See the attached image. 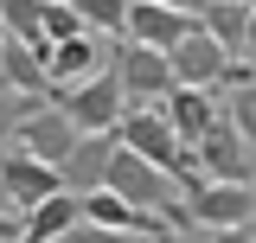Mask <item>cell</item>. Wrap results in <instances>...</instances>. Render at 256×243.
<instances>
[{
    "label": "cell",
    "mask_w": 256,
    "mask_h": 243,
    "mask_svg": "<svg viewBox=\"0 0 256 243\" xmlns=\"http://www.w3.org/2000/svg\"><path fill=\"white\" fill-rule=\"evenodd\" d=\"M52 102H58V109L77 122L84 134H116V128H122V116H128V90H122L116 58H109V70H102V77H90V84H77V90H52Z\"/></svg>",
    "instance_id": "cell-1"
},
{
    "label": "cell",
    "mask_w": 256,
    "mask_h": 243,
    "mask_svg": "<svg viewBox=\"0 0 256 243\" xmlns=\"http://www.w3.org/2000/svg\"><path fill=\"white\" fill-rule=\"evenodd\" d=\"M6 134H13V148H20V154L45 160V166H58V173L70 166V154L84 148V128H77V122L64 116L58 102H38V109H32L26 122H13Z\"/></svg>",
    "instance_id": "cell-2"
},
{
    "label": "cell",
    "mask_w": 256,
    "mask_h": 243,
    "mask_svg": "<svg viewBox=\"0 0 256 243\" xmlns=\"http://www.w3.org/2000/svg\"><path fill=\"white\" fill-rule=\"evenodd\" d=\"M116 70H122L128 109H166V96L180 90L173 58L166 52H148V45H116Z\"/></svg>",
    "instance_id": "cell-3"
},
{
    "label": "cell",
    "mask_w": 256,
    "mask_h": 243,
    "mask_svg": "<svg viewBox=\"0 0 256 243\" xmlns=\"http://www.w3.org/2000/svg\"><path fill=\"white\" fill-rule=\"evenodd\" d=\"M198 20H192V6H166V0H128V45H148V52H180Z\"/></svg>",
    "instance_id": "cell-4"
},
{
    "label": "cell",
    "mask_w": 256,
    "mask_h": 243,
    "mask_svg": "<svg viewBox=\"0 0 256 243\" xmlns=\"http://www.w3.org/2000/svg\"><path fill=\"white\" fill-rule=\"evenodd\" d=\"M0 192H6V205L13 212H38V205H52L58 192H70L64 186V173L58 166H45V160H32V154H20V148H6V160H0Z\"/></svg>",
    "instance_id": "cell-5"
},
{
    "label": "cell",
    "mask_w": 256,
    "mask_h": 243,
    "mask_svg": "<svg viewBox=\"0 0 256 243\" xmlns=\"http://www.w3.org/2000/svg\"><path fill=\"white\" fill-rule=\"evenodd\" d=\"M198 166H205V180L212 186H256V166H250V141L230 128V116L205 134V148H198Z\"/></svg>",
    "instance_id": "cell-6"
},
{
    "label": "cell",
    "mask_w": 256,
    "mask_h": 243,
    "mask_svg": "<svg viewBox=\"0 0 256 243\" xmlns=\"http://www.w3.org/2000/svg\"><path fill=\"white\" fill-rule=\"evenodd\" d=\"M192 224H212V230H250L256 218V186H205V192H192L186 198Z\"/></svg>",
    "instance_id": "cell-7"
},
{
    "label": "cell",
    "mask_w": 256,
    "mask_h": 243,
    "mask_svg": "<svg viewBox=\"0 0 256 243\" xmlns=\"http://www.w3.org/2000/svg\"><path fill=\"white\" fill-rule=\"evenodd\" d=\"M116 154H122V134H84V148L70 154V166H64V186H70L77 198H96V192L109 186Z\"/></svg>",
    "instance_id": "cell-8"
},
{
    "label": "cell",
    "mask_w": 256,
    "mask_h": 243,
    "mask_svg": "<svg viewBox=\"0 0 256 243\" xmlns=\"http://www.w3.org/2000/svg\"><path fill=\"white\" fill-rule=\"evenodd\" d=\"M224 70H230V52H224L218 38H205V32H192L186 45L173 52V77H180V90H212V84H224Z\"/></svg>",
    "instance_id": "cell-9"
},
{
    "label": "cell",
    "mask_w": 256,
    "mask_h": 243,
    "mask_svg": "<svg viewBox=\"0 0 256 243\" xmlns=\"http://www.w3.org/2000/svg\"><path fill=\"white\" fill-rule=\"evenodd\" d=\"M166 122H173V134L198 154V148H205V134L224 122V109L212 102V90H173V96H166Z\"/></svg>",
    "instance_id": "cell-10"
},
{
    "label": "cell",
    "mask_w": 256,
    "mask_h": 243,
    "mask_svg": "<svg viewBox=\"0 0 256 243\" xmlns=\"http://www.w3.org/2000/svg\"><path fill=\"white\" fill-rule=\"evenodd\" d=\"M192 20H198V32H205V38H218L224 52L237 58V52L250 45V20H256V6H244V0H205V6H192Z\"/></svg>",
    "instance_id": "cell-11"
},
{
    "label": "cell",
    "mask_w": 256,
    "mask_h": 243,
    "mask_svg": "<svg viewBox=\"0 0 256 243\" xmlns=\"http://www.w3.org/2000/svg\"><path fill=\"white\" fill-rule=\"evenodd\" d=\"M102 70H109V64H102V38H96V32L70 38V45H52V90H77V84H90Z\"/></svg>",
    "instance_id": "cell-12"
},
{
    "label": "cell",
    "mask_w": 256,
    "mask_h": 243,
    "mask_svg": "<svg viewBox=\"0 0 256 243\" xmlns=\"http://www.w3.org/2000/svg\"><path fill=\"white\" fill-rule=\"evenodd\" d=\"M0 20H6V38H20V45H45V0H6L0 6Z\"/></svg>",
    "instance_id": "cell-13"
},
{
    "label": "cell",
    "mask_w": 256,
    "mask_h": 243,
    "mask_svg": "<svg viewBox=\"0 0 256 243\" xmlns=\"http://www.w3.org/2000/svg\"><path fill=\"white\" fill-rule=\"evenodd\" d=\"M90 32H116V45H128V0H77Z\"/></svg>",
    "instance_id": "cell-14"
},
{
    "label": "cell",
    "mask_w": 256,
    "mask_h": 243,
    "mask_svg": "<svg viewBox=\"0 0 256 243\" xmlns=\"http://www.w3.org/2000/svg\"><path fill=\"white\" fill-rule=\"evenodd\" d=\"M84 13H77V0H45V45H70V38H84Z\"/></svg>",
    "instance_id": "cell-15"
},
{
    "label": "cell",
    "mask_w": 256,
    "mask_h": 243,
    "mask_svg": "<svg viewBox=\"0 0 256 243\" xmlns=\"http://www.w3.org/2000/svg\"><path fill=\"white\" fill-rule=\"evenodd\" d=\"M224 116H230V128H237V134H244V141L256 148V84H250V90H230Z\"/></svg>",
    "instance_id": "cell-16"
},
{
    "label": "cell",
    "mask_w": 256,
    "mask_h": 243,
    "mask_svg": "<svg viewBox=\"0 0 256 243\" xmlns=\"http://www.w3.org/2000/svg\"><path fill=\"white\" fill-rule=\"evenodd\" d=\"M64 243H148V237H122V230H96V224H77Z\"/></svg>",
    "instance_id": "cell-17"
},
{
    "label": "cell",
    "mask_w": 256,
    "mask_h": 243,
    "mask_svg": "<svg viewBox=\"0 0 256 243\" xmlns=\"http://www.w3.org/2000/svg\"><path fill=\"white\" fill-rule=\"evenodd\" d=\"M212 243H256L250 230H224V237H212Z\"/></svg>",
    "instance_id": "cell-18"
},
{
    "label": "cell",
    "mask_w": 256,
    "mask_h": 243,
    "mask_svg": "<svg viewBox=\"0 0 256 243\" xmlns=\"http://www.w3.org/2000/svg\"><path fill=\"white\" fill-rule=\"evenodd\" d=\"M250 52H256V20H250Z\"/></svg>",
    "instance_id": "cell-19"
}]
</instances>
